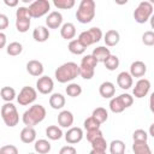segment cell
<instances>
[{
    "instance_id": "cell-1",
    "label": "cell",
    "mask_w": 154,
    "mask_h": 154,
    "mask_svg": "<svg viewBox=\"0 0 154 154\" xmlns=\"http://www.w3.org/2000/svg\"><path fill=\"white\" fill-rule=\"evenodd\" d=\"M77 76H79V65L73 61H67L57 67L54 72V77L59 83H69L72 82Z\"/></svg>"
},
{
    "instance_id": "cell-2",
    "label": "cell",
    "mask_w": 154,
    "mask_h": 154,
    "mask_svg": "<svg viewBox=\"0 0 154 154\" xmlns=\"http://www.w3.org/2000/svg\"><path fill=\"white\" fill-rule=\"evenodd\" d=\"M46 118V108L40 105V103H35L32 106H30L22 116V122L24 123L25 126H35L38 123L43 122V119Z\"/></svg>"
},
{
    "instance_id": "cell-3",
    "label": "cell",
    "mask_w": 154,
    "mask_h": 154,
    "mask_svg": "<svg viewBox=\"0 0 154 154\" xmlns=\"http://www.w3.org/2000/svg\"><path fill=\"white\" fill-rule=\"evenodd\" d=\"M95 1L94 0H82L76 11V18L82 24L90 23L95 17Z\"/></svg>"
},
{
    "instance_id": "cell-4",
    "label": "cell",
    "mask_w": 154,
    "mask_h": 154,
    "mask_svg": "<svg viewBox=\"0 0 154 154\" xmlns=\"http://www.w3.org/2000/svg\"><path fill=\"white\" fill-rule=\"evenodd\" d=\"M1 118L8 128H13L19 122V113L12 102H5L1 107Z\"/></svg>"
},
{
    "instance_id": "cell-5",
    "label": "cell",
    "mask_w": 154,
    "mask_h": 154,
    "mask_svg": "<svg viewBox=\"0 0 154 154\" xmlns=\"http://www.w3.org/2000/svg\"><path fill=\"white\" fill-rule=\"evenodd\" d=\"M97 63L99 61L91 54L84 55L79 64V76L83 79H91L94 77L95 67H96Z\"/></svg>"
},
{
    "instance_id": "cell-6",
    "label": "cell",
    "mask_w": 154,
    "mask_h": 154,
    "mask_svg": "<svg viewBox=\"0 0 154 154\" xmlns=\"http://www.w3.org/2000/svg\"><path fill=\"white\" fill-rule=\"evenodd\" d=\"M31 24V16L29 13V8L24 6H19L16 11V29L19 32H26Z\"/></svg>"
},
{
    "instance_id": "cell-7",
    "label": "cell",
    "mask_w": 154,
    "mask_h": 154,
    "mask_svg": "<svg viewBox=\"0 0 154 154\" xmlns=\"http://www.w3.org/2000/svg\"><path fill=\"white\" fill-rule=\"evenodd\" d=\"M134 103V96L125 93V94H120L119 96L112 97L109 101V109L113 113H122L125 108L130 107Z\"/></svg>"
},
{
    "instance_id": "cell-8",
    "label": "cell",
    "mask_w": 154,
    "mask_h": 154,
    "mask_svg": "<svg viewBox=\"0 0 154 154\" xmlns=\"http://www.w3.org/2000/svg\"><path fill=\"white\" fill-rule=\"evenodd\" d=\"M153 16V5L150 1H141L134 11V19L138 24H144Z\"/></svg>"
},
{
    "instance_id": "cell-9",
    "label": "cell",
    "mask_w": 154,
    "mask_h": 154,
    "mask_svg": "<svg viewBox=\"0 0 154 154\" xmlns=\"http://www.w3.org/2000/svg\"><path fill=\"white\" fill-rule=\"evenodd\" d=\"M102 36H103L102 30L100 28H97V26H93V28H90L88 30L82 31L79 34V36H78V40L85 47H88V46H91V45L99 42L102 38Z\"/></svg>"
},
{
    "instance_id": "cell-10",
    "label": "cell",
    "mask_w": 154,
    "mask_h": 154,
    "mask_svg": "<svg viewBox=\"0 0 154 154\" xmlns=\"http://www.w3.org/2000/svg\"><path fill=\"white\" fill-rule=\"evenodd\" d=\"M29 13L31 18H41L46 13H48L51 8V4L48 0H36L29 5Z\"/></svg>"
},
{
    "instance_id": "cell-11",
    "label": "cell",
    "mask_w": 154,
    "mask_h": 154,
    "mask_svg": "<svg viewBox=\"0 0 154 154\" xmlns=\"http://www.w3.org/2000/svg\"><path fill=\"white\" fill-rule=\"evenodd\" d=\"M37 99V91L32 87L25 85L20 89L19 94L17 95V102L20 106H28L31 105L35 100Z\"/></svg>"
},
{
    "instance_id": "cell-12",
    "label": "cell",
    "mask_w": 154,
    "mask_h": 154,
    "mask_svg": "<svg viewBox=\"0 0 154 154\" xmlns=\"http://www.w3.org/2000/svg\"><path fill=\"white\" fill-rule=\"evenodd\" d=\"M149 90H150V82H149V79L140 78L136 82V84H135V87L132 89V95L135 97H137V99H142V97L147 96Z\"/></svg>"
},
{
    "instance_id": "cell-13",
    "label": "cell",
    "mask_w": 154,
    "mask_h": 154,
    "mask_svg": "<svg viewBox=\"0 0 154 154\" xmlns=\"http://www.w3.org/2000/svg\"><path fill=\"white\" fill-rule=\"evenodd\" d=\"M54 88V82L51 77L48 76H41L36 81V90L43 95L51 94Z\"/></svg>"
},
{
    "instance_id": "cell-14",
    "label": "cell",
    "mask_w": 154,
    "mask_h": 154,
    "mask_svg": "<svg viewBox=\"0 0 154 154\" xmlns=\"http://www.w3.org/2000/svg\"><path fill=\"white\" fill-rule=\"evenodd\" d=\"M83 136H84V134H83V130L81 128L72 126L66 131L65 140L69 144H76V143H78L83 140Z\"/></svg>"
},
{
    "instance_id": "cell-15",
    "label": "cell",
    "mask_w": 154,
    "mask_h": 154,
    "mask_svg": "<svg viewBox=\"0 0 154 154\" xmlns=\"http://www.w3.org/2000/svg\"><path fill=\"white\" fill-rule=\"evenodd\" d=\"M46 25L49 29H59L63 25V14L59 11H52L46 18Z\"/></svg>"
},
{
    "instance_id": "cell-16",
    "label": "cell",
    "mask_w": 154,
    "mask_h": 154,
    "mask_svg": "<svg viewBox=\"0 0 154 154\" xmlns=\"http://www.w3.org/2000/svg\"><path fill=\"white\" fill-rule=\"evenodd\" d=\"M43 70H45L43 64H42L41 61H38V60L32 59V60H29V61L26 63V71L29 72V75H31V76H34V77H40V76H42Z\"/></svg>"
},
{
    "instance_id": "cell-17",
    "label": "cell",
    "mask_w": 154,
    "mask_h": 154,
    "mask_svg": "<svg viewBox=\"0 0 154 154\" xmlns=\"http://www.w3.org/2000/svg\"><path fill=\"white\" fill-rule=\"evenodd\" d=\"M117 84L119 88H122L124 90L130 89L134 84V79H132V76L130 75V72H126V71L120 72L117 76Z\"/></svg>"
},
{
    "instance_id": "cell-18",
    "label": "cell",
    "mask_w": 154,
    "mask_h": 154,
    "mask_svg": "<svg viewBox=\"0 0 154 154\" xmlns=\"http://www.w3.org/2000/svg\"><path fill=\"white\" fill-rule=\"evenodd\" d=\"M73 120H75V118H73L72 112H70L67 109H64L58 114V124L61 128H69V129L72 128Z\"/></svg>"
},
{
    "instance_id": "cell-19",
    "label": "cell",
    "mask_w": 154,
    "mask_h": 154,
    "mask_svg": "<svg viewBox=\"0 0 154 154\" xmlns=\"http://www.w3.org/2000/svg\"><path fill=\"white\" fill-rule=\"evenodd\" d=\"M146 72H147V65L141 60H136L130 65V75L132 77L141 78L146 75Z\"/></svg>"
},
{
    "instance_id": "cell-20",
    "label": "cell",
    "mask_w": 154,
    "mask_h": 154,
    "mask_svg": "<svg viewBox=\"0 0 154 154\" xmlns=\"http://www.w3.org/2000/svg\"><path fill=\"white\" fill-rule=\"evenodd\" d=\"M99 94L103 97V99H112L116 94V87L112 82L106 81L102 82L99 87Z\"/></svg>"
},
{
    "instance_id": "cell-21",
    "label": "cell",
    "mask_w": 154,
    "mask_h": 154,
    "mask_svg": "<svg viewBox=\"0 0 154 154\" xmlns=\"http://www.w3.org/2000/svg\"><path fill=\"white\" fill-rule=\"evenodd\" d=\"M19 137L23 143H26V144L32 143L36 140V130L32 126H24L20 131Z\"/></svg>"
},
{
    "instance_id": "cell-22",
    "label": "cell",
    "mask_w": 154,
    "mask_h": 154,
    "mask_svg": "<svg viewBox=\"0 0 154 154\" xmlns=\"http://www.w3.org/2000/svg\"><path fill=\"white\" fill-rule=\"evenodd\" d=\"M32 38L36 42H46L49 38V30L47 26L38 25L32 31Z\"/></svg>"
},
{
    "instance_id": "cell-23",
    "label": "cell",
    "mask_w": 154,
    "mask_h": 154,
    "mask_svg": "<svg viewBox=\"0 0 154 154\" xmlns=\"http://www.w3.org/2000/svg\"><path fill=\"white\" fill-rule=\"evenodd\" d=\"M60 35L64 40H72L75 36H76V26L73 23L71 22H67V23H64L60 28Z\"/></svg>"
},
{
    "instance_id": "cell-24",
    "label": "cell",
    "mask_w": 154,
    "mask_h": 154,
    "mask_svg": "<svg viewBox=\"0 0 154 154\" xmlns=\"http://www.w3.org/2000/svg\"><path fill=\"white\" fill-rule=\"evenodd\" d=\"M103 41H105V45L108 47L117 46L120 41V34L117 30L111 29V30L106 31V34L103 35Z\"/></svg>"
},
{
    "instance_id": "cell-25",
    "label": "cell",
    "mask_w": 154,
    "mask_h": 154,
    "mask_svg": "<svg viewBox=\"0 0 154 154\" xmlns=\"http://www.w3.org/2000/svg\"><path fill=\"white\" fill-rule=\"evenodd\" d=\"M91 55H93L99 63H105V61L108 59V57L111 55V51H109L106 46H99V47L94 48Z\"/></svg>"
},
{
    "instance_id": "cell-26",
    "label": "cell",
    "mask_w": 154,
    "mask_h": 154,
    "mask_svg": "<svg viewBox=\"0 0 154 154\" xmlns=\"http://www.w3.org/2000/svg\"><path fill=\"white\" fill-rule=\"evenodd\" d=\"M65 102H66L65 96L60 93H53L49 96V106L53 109H61L65 106Z\"/></svg>"
},
{
    "instance_id": "cell-27",
    "label": "cell",
    "mask_w": 154,
    "mask_h": 154,
    "mask_svg": "<svg viewBox=\"0 0 154 154\" xmlns=\"http://www.w3.org/2000/svg\"><path fill=\"white\" fill-rule=\"evenodd\" d=\"M67 48H69V51H70L72 54H75V55H81V54H83V53L85 52V49H87V47H85L78 38L71 40V41L69 42Z\"/></svg>"
},
{
    "instance_id": "cell-28",
    "label": "cell",
    "mask_w": 154,
    "mask_h": 154,
    "mask_svg": "<svg viewBox=\"0 0 154 154\" xmlns=\"http://www.w3.org/2000/svg\"><path fill=\"white\" fill-rule=\"evenodd\" d=\"M51 143L49 141L45 140V138H41V140H37L35 141V144H34V149L37 154H47L51 152Z\"/></svg>"
},
{
    "instance_id": "cell-29",
    "label": "cell",
    "mask_w": 154,
    "mask_h": 154,
    "mask_svg": "<svg viewBox=\"0 0 154 154\" xmlns=\"http://www.w3.org/2000/svg\"><path fill=\"white\" fill-rule=\"evenodd\" d=\"M132 152L134 154H152L150 147L148 146L147 142H143V141H134Z\"/></svg>"
},
{
    "instance_id": "cell-30",
    "label": "cell",
    "mask_w": 154,
    "mask_h": 154,
    "mask_svg": "<svg viewBox=\"0 0 154 154\" xmlns=\"http://www.w3.org/2000/svg\"><path fill=\"white\" fill-rule=\"evenodd\" d=\"M63 131L58 126V125H49L47 129H46V136L52 140V141H57V140H60L63 137Z\"/></svg>"
},
{
    "instance_id": "cell-31",
    "label": "cell",
    "mask_w": 154,
    "mask_h": 154,
    "mask_svg": "<svg viewBox=\"0 0 154 154\" xmlns=\"http://www.w3.org/2000/svg\"><path fill=\"white\" fill-rule=\"evenodd\" d=\"M126 146L122 140H113L109 143V153L111 154H125Z\"/></svg>"
},
{
    "instance_id": "cell-32",
    "label": "cell",
    "mask_w": 154,
    "mask_h": 154,
    "mask_svg": "<svg viewBox=\"0 0 154 154\" xmlns=\"http://www.w3.org/2000/svg\"><path fill=\"white\" fill-rule=\"evenodd\" d=\"M91 117H93L94 119H96L100 124H103V123L108 119V112H107V109L103 108V107H96V108L93 111Z\"/></svg>"
},
{
    "instance_id": "cell-33",
    "label": "cell",
    "mask_w": 154,
    "mask_h": 154,
    "mask_svg": "<svg viewBox=\"0 0 154 154\" xmlns=\"http://www.w3.org/2000/svg\"><path fill=\"white\" fill-rule=\"evenodd\" d=\"M6 52H7V54L11 55V57H17V55H19V54L23 52V46H22L20 42L13 41V42H11V43L7 45Z\"/></svg>"
},
{
    "instance_id": "cell-34",
    "label": "cell",
    "mask_w": 154,
    "mask_h": 154,
    "mask_svg": "<svg viewBox=\"0 0 154 154\" xmlns=\"http://www.w3.org/2000/svg\"><path fill=\"white\" fill-rule=\"evenodd\" d=\"M0 95H1V99L5 102H11L14 97H17L16 90L12 87H2L1 91H0Z\"/></svg>"
},
{
    "instance_id": "cell-35",
    "label": "cell",
    "mask_w": 154,
    "mask_h": 154,
    "mask_svg": "<svg viewBox=\"0 0 154 154\" xmlns=\"http://www.w3.org/2000/svg\"><path fill=\"white\" fill-rule=\"evenodd\" d=\"M65 91L70 97H77L82 94V87L78 83H70L65 88Z\"/></svg>"
},
{
    "instance_id": "cell-36",
    "label": "cell",
    "mask_w": 154,
    "mask_h": 154,
    "mask_svg": "<svg viewBox=\"0 0 154 154\" xmlns=\"http://www.w3.org/2000/svg\"><path fill=\"white\" fill-rule=\"evenodd\" d=\"M103 65H105V67H106L108 71H114V70H117L118 66H119V58H118L117 55H114V54H111V55L108 57V59L103 63Z\"/></svg>"
},
{
    "instance_id": "cell-37",
    "label": "cell",
    "mask_w": 154,
    "mask_h": 154,
    "mask_svg": "<svg viewBox=\"0 0 154 154\" xmlns=\"http://www.w3.org/2000/svg\"><path fill=\"white\" fill-rule=\"evenodd\" d=\"M75 4V0H53V5L59 10H70Z\"/></svg>"
},
{
    "instance_id": "cell-38",
    "label": "cell",
    "mask_w": 154,
    "mask_h": 154,
    "mask_svg": "<svg viewBox=\"0 0 154 154\" xmlns=\"http://www.w3.org/2000/svg\"><path fill=\"white\" fill-rule=\"evenodd\" d=\"M90 144H91V148L95 149V150L106 152V149H107V142H106V140H105L103 136H102V137H99V138H96V140H94Z\"/></svg>"
},
{
    "instance_id": "cell-39",
    "label": "cell",
    "mask_w": 154,
    "mask_h": 154,
    "mask_svg": "<svg viewBox=\"0 0 154 154\" xmlns=\"http://www.w3.org/2000/svg\"><path fill=\"white\" fill-rule=\"evenodd\" d=\"M100 123L96 120V119H94L91 116L90 117H88L85 120H84V123H83V126H84V129L87 130V131H89V130H95V129H100Z\"/></svg>"
},
{
    "instance_id": "cell-40",
    "label": "cell",
    "mask_w": 154,
    "mask_h": 154,
    "mask_svg": "<svg viewBox=\"0 0 154 154\" xmlns=\"http://www.w3.org/2000/svg\"><path fill=\"white\" fill-rule=\"evenodd\" d=\"M142 42L146 46H154V30L144 31L142 35Z\"/></svg>"
},
{
    "instance_id": "cell-41",
    "label": "cell",
    "mask_w": 154,
    "mask_h": 154,
    "mask_svg": "<svg viewBox=\"0 0 154 154\" xmlns=\"http://www.w3.org/2000/svg\"><path fill=\"white\" fill-rule=\"evenodd\" d=\"M132 138H134V141H143V142H147V140H148V134H147V131L143 130V129H137V130L134 131Z\"/></svg>"
},
{
    "instance_id": "cell-42",
    "label": "cell",
    "mask_w": 154,
    "mask_h": 154,
    "mask_svg": "<svg viewBox=\"0 0 154 154\" xmlns=\"http://www.w3.org/2000/svg\"><path fill=\"white\" fill-rule=\"evenodd\" d=\"M87 140L91 143L94 140H96V138H99V137H102L103 135H102V131L100 130V129H95V130H89V131H87Z\"/></svg>"
},
{
    "instance_id": "cell-43",
    "label": "cell",
    "mask_w": 154,
    "mask_h": 154,
    "mask_svg": "<svg viewBox=\"0 0 154 154\" xmlns=\"http://www.w3.org/2000/svg\"><path fill=\"white\" fill-rule=\"evenodd\" d=\"M0 154H18V148L13 144H5L0 148Z\"/></svg>"
},
{
    "instance_id": "cell-44",
    "label": "cell",
    "mask_w": 154,
    "mask_h": 154,
    "mask_svg": "<svg viewBox=\"0 0 154 154\" xmlns=\"http://www.w3.org/2000/svg\"><path fill=\"white\" fill-rule=\"evenodd\" d=\"M59 154H77V150L73 146H64L60 148Z\"/></svg>"
},
{
    "instance_id": "cell-45",
    "label": "cell",
    "mask_w": 154,
    "mask_h": 154,
    "mask_svg": "<svg viewBox=\"0 0 154 154\" xmlns=\"http://www.w3.org/2000/svg\"><path fill=\"white\" fill-rule=\"evenodd\" d=\"M7 26H8V18H7L6 14L1 13V14H0V30L4 31Z\"/></svg>"
},
{
    "instance_id": "cell-46",
    "label": "cell",
    "mask_w": 154,
    "mask_h": 154,
    "mask_svg": "<svg viewBox=\"0 0 154 154\" xmlns=\"http://www.w3.org/2000/svg\"><path fill=\"white\" fill-rule=\"evenodd\" d=\"M6 46V35L4 34V31L0 32V48H4Z\"/></svg>"
},
{
    "instance_id": "cell-47",
    "label": "cell",
    "mask_w": 154,
    "mask_h": 154,
    "mask_svg": "<svg viewBox=\"0 0 154 154\" xmlns=\"http://www.w3.org/2000/svg\"><path fill=\"white\" fill-rule=\"evenodd\" d=\"M149 109L152 113H154V91L149 96Z\"/></svg>"
},
{
    "instance_id": "cell-48",
    "label": "cell",
    "mask_w": 154,
    "mask_h": 154,
    "mask_svg": "<svg viewBox=\"0 0 154 154\" xmlns=\"http://www.w3.org/2000/svg\"><path fill=\"white\" fill-rule=\"evenodd\" d=\"M4 2L10 7H16L18 5V0H4Z\"/></svg>"
},
{
    "instance_id": "cell-49",
    "label": "cell",
    "mask_w": 154,
    "mask_h": 154,
    "mask_svg": "<svg viewBox=\"0 0 154 154\" xmlns=\"http://www.w3.org/2000/svg\"><path fill=\"white\" fill-rule=\"evenodd\" d=\"M148 132H149V135L152 136V137H154V123L149 126V130H148Z\"/></svg>"
},
{
    "instance_id": "cell-50",
    "label": "cell",
    "mask_w": 154,
    "mask_h": 154,
    "mask_svg": "<svg viewBox=\"0 0 154 154\" xmlns=\"http://www.w3.org/2000/svg\"><path fill=\"white\" fill-rule=\"evenodd\" d=\"M89 154H106V152H101V150H95V149H91Z\"/></svg>"
},
{
    "instance_id": "cell-51",
    "label": "cell",
    "mask_w": 154,
    "mask_h": 154,
    "mask_svg": "<svg viewBox=\"0 0 154 154\" xmlns=\"http://www.w3.org/2000/svg\"><path fill=\"white\" fill-rule=\"evenodd\" d=\"M149 22H150V26H152V29H154V13H153V16L150 17Z\"/></svg>"
},
{
    "instance_id": "cell-52",
    "label": "cell",
    "mask_w": 154,
    "mask_h": 154,
    "mask_svg": "<svg viewBox=\"0 0 154 154\" xmlns=\"http://www.w3.org/2000/svg\"><path fill=\"white\" fill-rule=\"evenodd\" d=\"M28 154H37V153H28Z\"/></svg>"
}]
</instances>
